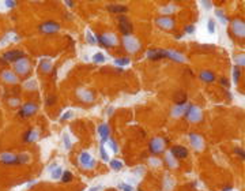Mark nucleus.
<instances>
[{
    "label": "nucleus",
    "instance_id": "obj_6",
    "mask_svg": "<svg viewBox=\"0 0 245 191\" xmlns=\"http://www.w3.org/2000/svg\"><path fill=\"white\" fill-rule=\"evenodd\" d=\"M119 25H120V30H121L123 34H125V36H128L131 33V30H132V25H131V22L128 21V18L124 15H121L119 18Z\"/></svg>",
    "mask_w": 245,
    "mask_h": 191
},
{
    "label": "nucleus",
    "instance_id": "obj_36",
    "mask_svg": "<svg viewBox=\"0 0 245 191\" xmlns=\"http://www.w3.org/2000/svg\"><path fill=\"white\" fill-rule=\"evenodd\" d=\"M233 76H234V83H238V78H240V71H238V68H234Z\"/></svg>",
    "mask_w": 245,
    "mask_h": 191
},
{
    "label": "nucleus",
    "instance_id": "obj_9",
    "mask_svg": "<svg viewBox=\"0 0 245 191\" xmlns=\"http://www.w3.org/2000/svg\"><path fill=\"white\" fill-rule=\"evenodd\" d=\"M165 149V141L161 138H154L150 143V150L153 153H161Z\"/></svg>",
    "mask_w": 245,
    "mask_h": 191
},
{
    "label": "nucleus",
    "instance_id": "obj_18",
    "mask_svg": "<svg viewBox=\"0 0 245 191\" xmlns=\"http://www.w3.org/2000/svg\"><path fill=\"white\" fill-rule=\"evenodd\" d=\"M147 57L151 60H158L161 59V57H163L162 55V49H153V51H150L149 53H147Z\"/></svg>",
    "mask_w": 245,
    "mask_h": 191
},
{
    "label": "nucleus",
    "instance_id": "obj_26",
    "mask_svg": "<svg viewBox=\"0 0 245 191\" xmlns=\"http://www.w3.org/2000/svg\"><path fill=\"white\" fill-rule=\"evenodd\" d=\"M93 60H94L95 63H103V62L106 60V57L103 56V53H101V52H98V53H95V55L93 56Z\"/></svg>",
    "mask_w": 245,
    "mask_h": 191
},
{
    "label": "nucleus",
    "instance_id": "obj_16",
    "mask_svg": "<svg viewBox=\"0 0 245 191\" xmlns=\"http://www.w3.org/2000/svg\"><path fill=\"white\" fill-rule=\"evenodd\" d=\"M189 139H191V145L195 147V149H198V150H202V147H203V141H202V138L198 135V134H191V137H189Z\"/></svg>",
    "mask_w": 245,
    "mask_h": 191
},
{
    "label": "nucleus",
    "instance_id": "obj_27",
    "mask_svg": "<svg viewBox=\"0 0 245 191\" xmlns=\"http://www.w3.org/2000/svg\"><path fill=\"white\" fill-rule=\"evenodd\" d=\"M61 179H63V182H71V179H72V173H71L70 171L63 172V175H61Z\"/></svg>",
    "mask_w": 245,
    "mask_h": 191
},
{
    "label": "nucleus",
    "instance_id": "obj_20",
    "mask_svg": "<svg viewBox=\"0 0 245 191\" xmlns=\"http://www.w3.org/2000/svg\"><path fill=\"white\" fill-rule=\"evenodd\" d=\"M200 79H202L203 82H214V81H215V75H214L211 71H202Z\"/></svg>",
    "mask_w": 245,
    "mask_h": 191
},
{
    "label": "nucleus",
    "instance_id": "obj_4",
    "mask_svg": "<svg viewBox=\"0 0 245 191\" xmlns=\"http://www.w3.org/2000/svg\"><path fill=\"white\" fill-rule=\"evenodd\" d=\"M79 163L83 168H87V169H90L95 165V160L93 158L90 156V153H87V151H83L82 154L79 157Z\"/></svg>",
    "mask_w": 245,
    "mask_h": 191
},
{
    "label": "nucleus",
    "instance_id": "obj_3",
    "mask_svg": "<svg viewBox=\"0 0 245 191\" xmlns=\"http://www.w3.org/2000/svg\"><path fill=\"white\" fill-rule=\"evenodd\" d=\"M124 45H125V49H127V51L131 52V53L138 52L139 47H140L139 41L136 40V38H134V37H130V36H127L125 38H124Z\"/></svg>",
    "mask_w": 245,
    "mask_h": 191
},
{
    "label": "nucleus",
    "instance_id": "obj_33",
    "mask_svg": "<svg viewBox=\"0 0 245 191\" xmlns=\"http://www.w3.org/2000/svg\"><path fill=\"white\" fill-rule=\"evenodd\" d=\"M41 68H42L44 71H49V68H51V62H49V60L42 62V63H41Z\"/></svg>",
    "mask_w": 245,
    "mask_h": 191
},
{
    "label": "nucleus",
    "instance_id": "obj_32",
    "mask_svg": "<svg viewBox=\"0 0 245 191\" xmlns=\"http://www.w3.org/2000/svg\"><path fill=\"white\" fill-rule=\"evenodd\" d=\"M99 151H101V157H102L103 161H109V157H108L106 151H105V147L101 146V147H99Z\"/></svg>",
    "mask_w": 245,
    "mask_h": 191
},
{
    "label": "nucleus",
    "instance_id": "obj_38",
    "mask_svg": "<svg viewBox=\"0 0 245 191\" xmlns=\"http://www.w3.org/2000/svg\"><path fill=\"white\" fill-rule=\"evenodd\" d=\"M194 32H195V26H194V25H189V26H187V28H185V33H188V34H192Z\"/></svg>",
    "mask_w": 245,
    "mask_h": 191
},
{
    "label": "nucleus",
    "instance_id": "obj_15",
    "mask_svg": "<svg viewBox=\"0 0 245 191\" xmlns=\"http://www.w3.org/2000/svg\"><path fill=\"white\" fill-rule=\"evenodd\" d=\"M233 30L236 33V36L238 37H244L245 34V30H244V22L240 19H236L233 22Z\"/></svg>",
    "mask_w": 245,
    "mask_h": 191
},
{
    "label": "nucleus",
    "instance_id": "obj_7",
    "mask_svg": "<svg viewBox=\"0 0 245 191\" xmlns=\"http://www.w3.org/2000/svg\"><path fill=\"white\" fill-rule=\"evenodd\" d=\"M97 40L105 47H115L117 40L113 34H103V36H97Z\"/></svg>",
    "mask_w": 245,
    "mask_h": 191
},
{
    "label": "nucleus",
    "instance_id": "obj_30",
    "mask_svg": "<svg viewBox=\"0 0 245 191\" xmlns=\"http://www.w3.org/2000/svg\"><path fill=\"white\" fill-rule=\"evenodd\" d=\"M208 32L211 34L215 33V22H214V19H208Z\"/></svg>",
    "mask_w": 245,
    "mask_h": 191
},
{
    "label": "nucleus",
    "instance_id": "obj_8",
    "mask_svg": "<svg viewBox=\"0 0 245 191\" xmlns=\"http://www.w3.org/2000/svg\"><path fill=\"white\" fill-rule=\"evenodd\" d=\"M37 111V105L33 103H27L25 104L22 109L19 111V116H23V117H27V116H32L34 112Z\"/></svg>",
    "mask_w": 245,
    "mask_h": 191
},
{
    "label": "nucleus",
    "instance_id": "obj_13",
    "mask_svg": "<svg viewBox=\"0 0 245 191\" xmlns=\"http://www.w3.org/2000/svg\"><path fill=\"white\" fill-rule=\"evenodd\" d=\"M162 55L163 57H170V59L176 60L178 63H182L184 62V56L178 52H174V51H170V49H166V51H162Z\"/></svg>",
    "mask_w": 245,
    "mask_h": 191
},
{
    "label": "nucleus",
    "instance_id": "obj_44",
    "mask_svg": "<svg viewBox=\"0 0 245 191\" xmlns=\"http://www.w3.org/2000/svg\"><path fill=\"white\" fill-rule=\"evenodd\" d=\"M55 101V97H51V98H48V105H52V103Z\"/></svg>",
    "mask_w": 245,
    "mask_h": 191
},
{
    "label": "nucleus",
    "instance_id": "obj_22",
    "mask_svg": "<svg viewBox=\"0 0 245 191\" xmlns=\"http://www.w3.org/2000/svg\"><path fill=\"white\" fill-rule=\"evenodd\" d=\"M108 10L111 12H125L127 7L125 6H117V4H109V6H108Z\"/></svg>",
    "mask_w": 245,
    "mask_h": 191
},
{
    "label": "nucleus",
    "instance_id": "obj_25",
    "mask_svg": "<svg viewBox=\"0 0 245 191\" xmlns=\"http://www.w3.org/2000/svg\"><path fill=\"white\" fill-rule=\"evenodd\" d=\"M111 167H112V169H115V171H120V169L123 168V163L119 161V160H112Z\"/></svg>",
    "mask_w": 245,
    "mask_h": 191
},
{
    "label": "nucleus",
    "instance_id": "obj_11",
    "mask_svg": "<svg viewBox=\"0 0 245 191\" xmlns=\"http://www.w3.org/2000/svg\"><path fill=\"white\" fill-rule=\"evenodd\" d=\"M170 153H172V156H173L174 158L181 160V158H185V157H187L188 150H187L185 147H182V146H174V147H172Z\"/></svg>",
    "mask_w": 245,
    "mask_h": 191
},
{
    "label": "nucleus",
    "instance_id": "obj_28",
    "mask_svg": "<svg viewBox=\"0 0 245 191\" xmlns=\"http://www.w3.org/2000/svg\"><path fill=\"white\" fill-rule=\"evenodd\" d=\"M119 188L123 191H134V187L130 186V184H125V183H120L119 184Z\"/></svg>",
    "mask_w": 245,
    "mask_h": 191
},
{
    "label": "nucleus",
    "instance_id": "obj_41",
    "mask_svg": "<svg viewBox=\"0 0 245 191\" xmlns=\"http://www.w3.org/2000/svg\"><path fill=\"white\" fill-rule=\"evenodd\" d=\"M202 4H204V8H211V1H202Z\"/></svg>",
    "mask_w": 245,
    "mask_h": 191
},
{
    "label": "nucleus",
    "instance_id": "obj_10",
    "mask_svg": "<svg viewBox=\"0 0 245 191\" xmlns=\"http://www.w3.org/2000/svg\"><path fill=\"white\" fill-rule=\"evenodd\" d=\"M22 57H23V53L20 51H10L3 55V60H6V62H18Z\"/></svg>",
    "mask_w": 245,
    "mask_h": 191
},
{
    "label": "nucleus",
    "instance_id": "obj_21",
    "mask_svg": "<svg viewBox=\"0 0 245 191\" xmlns=\"http://www.w3.org/2000/svg\"><path fill=\"white\" fill-rule=\"evenodd\" d=\"M1 76H3V79L6 81V82H8V83H15L16 82V76L14 75L11 71H4Z\"/></svg>",
    "mask_w": 245,
    "mask_h": 191
},
{
    "label": "nucleus",
    "instance_id": "obj_45",
    "mask_svg": "<svg viewBox=\"0 0 245 191\" xmlns=\"http://www.w3.org/2000/svg\"><path fill=\"white\" fill-rule=\"evenodd\" d=\"M222 85H223V86H229V83H227V81L226 79H222V82H221Z\"/></svg>",
    "mask_w": 245,
    "mask_h": 191
},
{
    "label": "nucleus",
    "instance_id": "obj_42",
    "mask_svg": "<svg viewBox=\"0 0 245 191\" xmlns=\"http://www.w3.org/2000/svg\"><path fill=\"white\" fill-rule=\"evenodd\" d=\"M236 151H237L238 154L241 156V158H244V151H242V149H236Z\"/></svg>",
    "mask_w": 245,
    "mask_h": 191
},
{
    "label": "nucleus",
    "instance_id": "obj_14",
    "mask_svg": "<svg viewBox=\"0 0 245 191\" xmlns=\"http://www.w3.org/2000/svg\"><path fill=\"white\" fill-rule=\"evenodd\" d=\"M157 25L163 29H172L174 26V21L172 18H169V16H161V18L157 19Z\"/></svg>",
    "mask_w": 245,
    "mask_h": 191
},
{
    "label": "nucleus",
    "instance_id": "obj_34",
    "mask_svg": "<svg viewBox=\"0 0 245 191\" xmlns=\"http://www.w3.org/2000/svg\"><path fill=\"white\" fill-rule=\"evenodd\" d=\"M86 37H87V41H89V44H95V40H94V37H93V34H91L90 30H87Z\"/></svg>",
    "mask_w": 245,
    "mask_h": 191
},
{
    "label": "nucleus",
    "instance_id": "obj_37",
    "mask_svg": "<svg viewBox=\"0 0 245 191\" xmlns=\"http://www.w3.org/2000/svg\"><path fill=\"white\" fill-rule=\"evenodd\" d=\"M64 145H65L67 149L71 147V139H70V137H68V135H64Z\"/></svg>",
    "mask_w": 245,
    "mask_h": 191
},
{
    "label": "nucleus",
    "instance_id": "obj_46",
    "mask_svg": "<svg viewBox=\"0 0 245 191\" xmlns=\"http://www.w3.org/2000/svg\"><path fill=\"white\" fill-rule=\"evenodd\" d=\"M65 4H68V7H72V6H74V3H72V1H65Z\"/></svg>",
    "mask_w": 245,
    "mask_h": 191
},
{
    "label": "nucleus",
    "instance_id": "obj_31",
    "mask_svg": "<svg viewBox=\"0 0 245 191\" xmlns=\"http://www.w3.org/2000/svg\"><path fill=\"white\" fill-rule=\"evenodd\" d=\"M217 16L222 21V23H226V22H227V19L225 18V14H223V12H222L221 10H217Z\"/></svg>",
    "mask_w": 245,
    "mask_h": 191
},
{
    "label": "nucleus",
    "instance_id": "obj_43",
    "mask_svg": "<svg viewBox=\"0 0 245 191\" xmlns=\"http://www.w3.org/2000/svg\"><path fill=\"white\" fill-rule=\"evenodd\" d=\"M101 188H102V187H101V186H98V187L95 186V187H91V188H90V191H99V190H101Z\"/></svg>",
    "mask_w": 245,
    "mask_h": 191
},
{
    "label": "nucleus",
    "instance_id": "obj_5",
    "mask_svg": "<svg viewBox=\"0 0 245 191\" xmlns=\"http://www.w3.org/2000/svg\"><path fill=\"white\" fill-rule=\"evenodd\" d=\"M15 71L18 74H20V75H26L30 71V64H29L27 60H25V59L18 60L15 64Z\"/></svg>",
    "mask_w": 245,
    "mask_h": 191
},
{
    "label": "nucleus",
    "instance_id": "obj_35",
    "mask_svg": "<svg viewBox=\"0 0 245 191\" xmlns=\"http://www.w3.org/2000/svg\"><path fill=\"white\" fill-rule=\"evenodd\" d=\"M109 146L112 147V150H113V153H117V151H119V149H117V145H116V142L115 141H112V139H109Z\"/></svg>",
    "mask_w": 245,
    "mask_h": 191
},
{
    "label": "nucleus",
    "instance_id": "obj_23",
    "mask_svg": "<svg viewBox=\"0 0 245 191\" xmlns=\"http://www.w3.org/2000/svg\"><path fill=\"white\" fill-rule=\"evenodd\" d=\"M36 131H33V130H29L26 134H25V137H23V139H25V142H32V141H34L36 139Z\"/></svg>",
    "mask_w": 245,
    "mask_h": 191
},
{
    "label": "nucleus",
    "instance_id": "obj_12",
    "mask_svg": "<svg viewBox=\"0 0 245 191\" xmlns=\"http://www.w3.org/2000/svg\"><path fill=\"white\" fill-rule=\"evenodd\" d=\"M59 23H55V22H52V21H48L45 23H42L40 26V29L42 30L44 33H55L59 30Z\"/></svg>",
    "mask_w": 245,
    "mask_h": 191
},
{
    "label": "nucleus",
    "instance_id": "obj_24",
    "mask_svg": "<svg viewBox=\"0 0 245 191\" xmlns=\"http://www.w3.org/2000/svg\"><path fill=\"white\" fill-rule=\"evenodd\" d=\"M115 63H116V66H120V67H123V66H128V64L131 63V60L128 59V57H121V59H116Z\"/></svg>",
    "mask_w": 245,
    "mask_h": 191
},
{
    "label": "nucleus",
    "instance_id": "obj_2",
    "mask_svg": "<svg viewBox=\"0 0 245 191\" xmlns=\"http://www.w3.org/2000/svg\"><path fill=\"white\" fill-rule=\"evenodd\" d=\"M26 156H15V154H10V153H3L0 156V161L4 164H20V163H25V158Z\"/></svg>",
    "mask_w": 245,
    "mask_h": 191
},
{
    "label": "nucleus",
    "instance_id": "obj_17",
    "mask_svg": "<svg viewBox=\"0 0 245 191\" xmlns=\"http://www.w3.org/2000/svg\"><path fill=\"white\" fill-rule=\"evenodd\" d=\"M98 134H99V137H101L102 142L108 141V138H109V127H108V124H101V126H99Z\"/></svg>",
    "mask_w": 245,
    "mask_h": 191
},
{
    "label": "nucleus",
    "instance_id": "obj_39",
    "mask_svg": "<svg viewBox=\"0 0 245 191\" xmlns=\"http://www.w3.org/2000/svg\"><path fill=\"white\" fill-rule=\"evenodd\" d=\"M174 10H176V7H174V6H169V7L162 8V12H172V11H174Z\"/></svg>",
    "mask_w": 245,
    "mask_h": 191
},
{
    "label": "nucleus",
    "instance_id": "obj_40",
    "mask_svg": "<svg viewBox=\"0 0 245 191\" xmlns=\"http://www.w3.org/2000/svg\"><path fill=\"white\" fill-rule=\"evenodd\" d=\"M72 116V112L71 111H68L67 113H64V116L63 117H61V120H65V119H70V117H71Z\"/></svg>",
    "mask_w": 245,
    "mask_h": 191
},
{
    "label": "nucleus",
    "instance_id": "obj_19",
    "mask_svg": "<svg viewBox=\"0 0 245 191\" xmlns=\"http://www.w3.org/2000/svg\"><path fill=\"white\" fill-rule=\"evenodd\" d=\"M185 109H187V104H176L173 108V116L184 115Z\"/></svg>",
    "mask_w": 245,
    "mask_h": 191
},
{
    "label": "nucleus",
    "instance_id": "obj_29",
    "mask_svg": "<svg viewBox=\"0 0 245 191\" xmlns=\"http://www.w3.org/2000/svg\"><path fill=\"white\" fill-rule=\"evenodd\" d=\"M61 175H63V169H61V168H57V169L52 173V178H53V179H59V178H61Z\"/></svg>",
    "mask_w": 245,
    "mask_h": 191
},
{
    "label": "nucleus",
    "instance_id": "obj_1",
    "mask_svg": "<svg viewBox=\"0 0 245 191\" xmlns=\"http://www.w3.org/2000/svg\"><path fill=\"white\" fill-rule=\"evenodd\" d=\"M184 115L188 120L191 122H199V120L202 119V112L199 109L198 107H195V105H188L184 112Z\"/></svg>",
    "mask_w": 245,
    "mask_h": 191
}]
</instances>
